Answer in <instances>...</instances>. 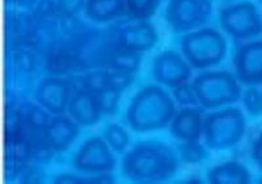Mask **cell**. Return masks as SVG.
Masks as SVG:
<instances>
[{"mask_svg":"<svg viewBox=\"0 0 262 184\" xmlns=\"http://www.w3.org/2000/svg\"><path fill=\"white\" fill-rule=\"evenodd\" d=\"M74 86L71 81L58 77H48L39 83L36 92L38 104L54 115H62L69 107Z\"/></svg>","mask_w":262,"mask_h":184,"instance_id":"obj_10","label":"cell"},{"mask_svg":"<svg viewBox=\"0 0 262 184\" xmlns=\"http://www.w3.org/2000/svg\"><path fill=\"white\" fill-rule=\"evenodd\" d=\"M16 2H17V0H6V3H16Z\"/></svg>","mask_w":262,"mask_h":184,"instance_id":"obj_35","label":"cell"},{"mask_svg":"<svg viewBox=\"0 0 262 184\" xmlns=\"http://www.w3.org/2000/svg\"><path fill=\"white\" fill-rule=\"evenodd\" d=\"M54 183H69V184H76V183H86V179L80 178V176H75V175H70V174H64V175H59Z\"/></svg>","mask_w":262,"mask_h":184,"instance_id":"obj_33","label":"cell"},{"mask_svg":"<svg viewBox=\"0 0 262 184\" xmlns=\"http://www.w3.org/2000/svg\"><path fill=\"white\" fill-rule=\"evenodd\" d=\"M245 119L238 109H228L210 114L203 122V136L207 148L223 150L231 148L243 139Z\"/></svg>","mask_w":262,"mask_h":184,"instance_id":"obj_5","label":"cell"},{"mask_svg":"<svg viewBox=\"0 0 262 184\" xmlns=\"http://www.w3.org/2000/svg\"><path fill=\"white\" fill-rule=\"evenodd\" d=\"M188 60L182 59L174 51H163L154 60L152 72L159 84L176 88L188 83L191 76V68Z\"/></svg>","mask_w":262,"mask_h":184,"instance_id":"obj_9","label":"cell"},{"mask_svg":"<svg viewBox=\"0 0 262 184\" xmlns=\"http://www.w3.org/2000/svg\"><path fill=\"white\" fill-rule=\"evenodd\" d=\"M252 155H253V160L256 161V164L258 165L259 169L262 170V132L259 134L258 139L254 141Z\"/></svg>","mask_w":262,"mask_h":184,"instance_id":"obj_32","label":"cell"},{"mask_svg":"<svg viewBox=\"0 0 262 184\" xmlns=\"http://www.w3.org/2000/svg\"><path fill=\"white\" fill-rule=\"evenodd\" d=\"M245 109L253 116L262 115V93L256 88H250L243 95Z\"/></svg>","mask_w":262,"mask_h":184,"instance_id":"obj_26","label":"cell"},{"mask_svg":"<svg viewBox=\"0 0 262 184\" xmlns=\"http://www.w3.org/2000/svg\"><path fill=\"white\" fill-rule=\"evenodd\" d=\"M57 11L62 17H74L83 8H85L86 0H55Z\"/></svg>","mask_w":262,"mask_h":184,"instance_id":"obj_29","label":"cell"},{"mask_svg":"<svg viewBox=\"0 0 262 184\" xmlns=\"http://www.w3.org/2000/svg\"><path fill=\"white\" fill-rule=\"evenodd\" d=\"M134 81V73H128L123 71H114L112 69L109 72V88L122 93L123 90L127 89L131 83Z\"/></svg>","mask_w":262,"mask_h":184,"instance_id":"obj_28","label":"cell"},{"mask_svg":"<svg viewBox=\"0 0 262 184\" xmlns=\"http://www.w3.org/2000/svg\"><path fill=\"white\" fill-rule=\"evenodd\" d=\"M173 95H174L176 101L184 106H193V104L198 103L193 85L189 83H184L176 88H173Z\"/></svg>","mask_w":262,"mask_h":184,"instance_id":"obj_27","label":"cell"},{"mask_svg":"<svg viewBox=\"0 0 262 184\" xmlns=\"http://www.w3.org/2000/svg\"><path fill=\"white\" fill-rule=\"evenodd\" d=\"M198 103L207 109L235 103L242 97L237 80L229 72H205L193 81Z\"/></svg>","mask_w":262,"mask_h":184,"instance_id":"obj_4","label":"cell"},{"mask_svg":"<svg viewBox=\"0 0 262 184\" xmlns=\"http://www.w3.org/2000/svg\"><path fill=\"white\" fill-rule=\"evenodd\" d=\"M179 167L172 148L160 141H143L128 151L122 161V171L138 183H158L172 178Z\"/></svg>","mask_w":262,"mask_h":184,"instance_id":"obj_1","label":"cell"},{"mask_svg":"<svg viewBox=\"0 0 262 184\" xmlns=\"http://www.w3.org/2000/svg\"><path fill=\"white\" fill-rule=\"evenodd\" d=\"M67 111L75 122L84 127H90L97 123L102 114L97 94H93L84 88L74 92Z\"/></svg>","mask_w":262,"mask_h":184,"instance_id":"obj_13","label":"cell"},{"mask_svg":"<svg viewBox=\"0 0 262 184\" xmlns=\"http://www.w3.org/2000/svg\"><path fill=\"white\" fill-rule=\"evenodd\" d=\"M209 181L212 184H245L249 183V172L238 162H227L209 171Z\"/></svg>","mask_w":262,"mask_h":184,"instance_id":"obj_17","label":"cell"},{"mask_svg":"<svg viewBox=\"0 0 262 184\" xmlns=\"http://www.w3.org/2000/svg\"><path fill=\"white\" fill-rule=\"evenodd\" d=\"M21 183H42L45 180V172L38 166H23L18 172Z\"/></svg>","mask_w":262,"mask_h":184,"instance_id":"obj_30","label":"cell"},{"mask_svg":"<svg viewBox=\"0 0 262 184\" xmlns=\"http://www.w3.org/2000/svg\"><path fill=\"white\" fill-rule=\"evenodd\" d=\"M222 28L236 39H249L262 33V20L252 3H238L221 12Z\"/></svg>","mask_w":262,"mask_h":184,"instance_id":"obj_7","label":"cell"},{"mask_svg":"<svg viewBox=\"0 0 262 184\" xmlns=\"http://www.w3.org/2000/svg\"><path fill=\"white\" fill-rule=\"evenodd\" d=\"M236 77L244 85L262 84V41L244 43L235 57Z\"/></svg>","mask_w":262,"mask_h":184,"instance_id":"obj_11","label":"cell"},{"mask_svg":"<svg viewBox=\"0 0 262 184\" xmlns=\"http://www.w3.org/2000/svg\"><path fill=\"white\" fill-rule=\"evenodd\" d=\"M104 139L112 148V150L117 153H122L128 144V135L121 125L111 124L105 129Z\"/></svg>","mask_w":262,"mask_h":184,"instance_id":"obj_22","label":"cell"},{"mask_svg":"<svg viewBox=\"0 0 262 184\" xmlns=\"http://www.w3.org/2000/svg\"><path fill=\"white\" fill-rule=\"evenodd\" d=\"M180 155L188 164H198L207 157V150L196 141H185L180 145Z\"/></svg>","mask_w":262,"mask_h":184,"instance_id":"obj_24","label":"cell"},{"mask_svg":"<svg viewBox=\"0 0 262 184\" xmlns=\"http://www.w3.org/2000/svg\"><path fill=\"white\" fill-rule=\"evenodd\" d=\"M126 11L133 17L140 21H146L158 9L160 0H125Z\"/></svg>","mask_w":262,"mask_h":184,"instance_id":"obj_20","label":"cell"},{"mask_svg":"<svg viewBox=\"0 0 262 184\" xmlns=\"http://www.w3.org/2000/svg\"><path fill=\"white\" fill-rule=\"evenodd\" d=\"M81 86L93 94L104 92L109 88V72L107 71H93L86 73L81 77Z\"/></svg>","mask_w":262,"mask_h":184,"instance_id":"obj_21","label":"cell"},{"mask_svg":"<svg viewBox=\"0 0 262 184\" xmlns=\"http://www.w3.org/2000/svg\"><path fill=\"white\" fill-rule=\"evenodd\" d=\"M176 115L174 102L159 86H147L131 101L126 120L134 131L148 132L161 129Z\"/></svg>","mask_w":262,"mask_h":184,"instance_id":"obj_2","label":"cell"},{"mask_svg":"<svg viewBox=\"0 0 262 184\" xmlns=\"http://www.w3.org/2000/svg\"><path fill=\"white\" fill-rule=\"evenodd\" d=\"M211 12V0H170L165 17L170 28L181 33L205 25Z\"/></svg>","mask_w":262,"mask_h":184,"instance_id":"obj_6","label":"cell"},{"mask_svg":"<svg viewBox=\"0 0 262 184\" xmlns=\"http://www.w3.org/2000/svg\"><path fill=\"white\" fill-rule=\"evenodd\" d=\"M261 183H262V180H261Z\"/></svg>","mask_w":262,"mask_h":184,"instance_id":"obj_36","label":"cell"},{"mask_svg":"<svg viewBox=\"0 0 262 184\" xmlns=\"http://www.w3.org/2000/svg\"><path fill=\"white\" fill-rule=\"evenodd\" d=\"M105 64L114 71H123L128 73H135L139 69L142 57L139 52L128 51L125 48H121L116 46L114 50L107 52V57L105 59Z\"/></svg>","mask_w":262,"mask_h":184,"instance_id":"obj_18","label":"cell"},{"mask_svg":"<svg viewBox=\"0 0 262 184\" xmlns=\"http://www.w3.org/2000/svg\"><path fill=\"white\" fill-rule=\"evenodd\" d=\"M184 57L193 68H209L224 59L227 43L224 37L215 29H202L188 33L182 38Z\"/></svg>","mask_w":262,"mask_h":184,"instance_id":"obj_3","label":"cell"},{"mask_svg":"<svg viewBox=\"0 0 262 184\" xmlns=\"http://www.w3.org/2000/svg\"><path fill=\"white\" fill-rule=\"evenodd\" d=\"M54 13H58L57 2L55 0H38L34 8V16L37 20L50 17Z\"/></svg>","mask_w":262,"mask_h":184,"instance_id":"obj_31","label":"cell"},{"mask_svg":"<svg viewBox=\"0 0 262 184\" xmlns=\"http://www.w3.org/2000/svg\"><path fill=\"white\" fill-rule=\"evenodd\" d=\"M86 183H113V179H112L111 175H106L105 172H102L101 175L86 179Z\"/></svg>","mask_w":262,"mask_h":184,"instance_id":"obj_34","label":"cell"},{"mask_svg":"<svg viewBox=\"0 0 262 184\" xmlns=\"http://www.w3.org/2000/svg\"><path fill=\"white\" fill-rule=\"evenodd\" d=\"M125 9V0H86L84 11L92 21L107 22L122 15Z\"/></svg>","mask_w":262,"mask_h":184,"instance_id":"obj_16","label":"cell"},{"mask_svg":"<svg viewBox=\"0 0 262 184\" xmlns=\"http://www.w3.org/2000/svg\"><path fill=\"white\" fill-rule=\"evenodd\" d=\"M203 113L195 107H185L173 116L170 131L184 141H196L203 135Z\"/></svg>","mask_w":262,"mask_h":184,"instance_id":"obj_15","label":"cell"},{"mask_svg":"<svg viewBox=\"0 0 262 184\" xmlns=\"http://www.w3.org/2000/svg\"><path fill=\"white\" fill-rule=\"evenodd\" d=\"M50 119L49 111L43 109L41 104H30L24 115V123L25 125L30 128L43 129L48 125V123L50 122Z\"/></svg>","mask_w":262,"mask_h":184,"instance_id":"obj_23","label":"cell"},{"mask_svg":"<svg viewBox=\"0 0 262 184\" xmlns=\"http://www.w3.org/2000/svg\"><path fill=\"white\" fill-rule=\"evenodd\" d=\"M111 146L102 137H92L81 145L74 157V167L84 172L112 171L116 167V160Z\"/></svg>","mask_w":262,"mask_h":184,"instance_id":"obj_8","label":"cell"},{"mask_svg":"<svg viewBox=\"0 0 262 184\" xmlns=\"http://www.w3.org/2000/svg\"><path fill=\"white\" fill-rule=\"evenodd\" d=\"M97 98L100 107H101L102 114H105L107 116H112L117 113V109H118L121 92H117V90L112 89V88H107L104 92L98 93Z\"/></svg>","mask_w":262,"mask_h":184,"instance_id":"obj_25","label":"cell"},{"mask_svg":"<svg viewBox=\"0 0 262 184\" xmlns=\"http://www.w3.org/2000/svg\"><path fill=\"white\" fill-rule=\"evenodd\" d=\"M159 37L155 28L147 21H139L134 25L123 28L118 34L117 46L134 52H144L156 45Z\"/></svg>","mask_w":262,"mask_h":184,"instance_id":"obj_12","label":"cell"},{"mask_svg":"<svg viewBox=\"0 0 262 184\" xmlns=\"http://www.w3.org/2000/svg\"><path fill=\"white\" fill-rule=\"evenodd\" d=\"M79 135V124L72 118L55 115L45 127V137L54 151L67 150Z\"/></svg>","mask_w":262,"mask_h":184,"instance_id":"obj_14","label":"cell"},{"mask_svg":"<svg viewBox=\"0 0 262 184\" xmlns=\"http://www.w3.org/2000/svg\"><path fill=\"white\" fill-rule=\"evenodd\" d=\"M79 58L71 50L64 47L54 48L46 60V68L51 74H63L71 71L78 64Z\"/></svg>","mask_w":262,"mask_h":184,"instance_id":"obj_19","label":"cell"}]
</instances>
